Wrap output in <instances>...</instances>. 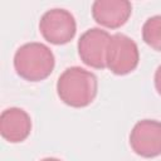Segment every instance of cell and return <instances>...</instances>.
<instances>
[{
  "instance_id": "1",
  "label": "cell",
  "mask_w": 161,
  "mask_h": 161,
  "mask_svg": "<svg viewBox=\"0 0 161 161\" xmlns=\"http://www.w3.org/2000/svg\"><path fill=\"white\" fill-rule=\"evenodd\" d=\"M98 91V80L94 73L80 68H67L58 78L57 93L65 104L82 108L91 104Z\"/></svg>"
},
{
  "instance_id": "2",
  "label": "cell",
  "mask_w": 161,
  "mask_h": 161,
  "mask_svg": "<svg viewBox=\"0 0 161 161\" xmlns=\"http://www.w3.org/2000/svg\"><path fill=\"white\" fill-rule=\"evenodd\" d=\"M55 58L49 47L43 43H25L14 54V68L18 75L29 82H39L50 75Z\"/></svg>"
},
{
  "instance_id": "3",
  "label": "cell",
  "mask_w": 161,
  "mask_h": 161,
  "mask_svg": "<svg viewBox=\"0 0 161 161\" xmlns=\"http://www.w3.org/2000/svg\"><path fill=\"white\" fill-rule=\"evenodd\" d=\"M138 62L140 52L135 40L121 33L111 35L106 64L112 73L117 75L128 74L137 68Z\"/></svg>"
},
{
  "instance_id": "4",
  "label": "cell",
  "mask_w": 161,
  "mask_h": 161,
  "mask_svg": "<svg viewBox=\"0 0 161 161\" xmlns=\"http://www.w3.org/2000/svg\"><path fill=\"white\" fill-rule=\"evenodd\" d=\"M39 30L47 42L55 45H62L74 38L77 23L70 11L55 8L45 11L42 15Z\"/></svg>"
},
{
  "instance_id": "5",
  "label": "cell",
  "mask_w": 161,
  "mask_h": 161,
  "mask_svg": "<svg viewBox=\"0 0 161 161\" xmlns=\"http://www.w3.org/2000/svg\"><path fill=\"white\" fill-rule=\"evenodd\" d=\"M111 35L101 28L86 30L78 40V54L84 64L96 69L107 67L106 57Z\"/></svg>"
},
{
  "instance_id": "6",
  "label": "cell",
  "mask_w": 161,
  "mask_h": 161,
  "mask_svg": "<svg viewBox=\"0 0 161 161\" xmlns=\"http://www.w3.org/2000/svg\"><path fill=\"white\" fill-rule=\"evenodd\" d=\"M130 145L142 157L152 158L161 155V122L156 119L138 121L131 133Z\"/></svg>"
},
{
  "instance_id": "7",
  "label": "cell",
  "mask_w": 161,
  "mask_h": 161,
  "mask_svg": "<svg viewBox=\"0 0 161 161\" xmlns=\"http://www.w3.org/2000/svg\"><path fill=\"white\" fill-rule=\"evenodd\" d=\"M132 5L127 0H96L92 4V16L102 26L117 29L131 16Z\"/></svg>"
},
{
  "instance_id": "8",
  "label": "cell",
  "mask_w": 161,
  "mask_h": 161,
  "mask_svg": "<svg viewBox=\"0 0 161 161\" xmlns=\"http://www.w3.org/2000/svg\"><path fill=\"white\" fill-rule=\"evenodd\" d=\"M31 131L30 116L19 107H10L0 114V133L11 143L23 142Z\"/></svg>"
},
{
  "instance_id": "9",
  "label": "cell",
  "mask_w": 161,
  "mask_h": 161,
  "mask_svg": "<svg viewBox=\"0 0 161 161\" xmlns=\"http://www.w3.org/2000/svg\"><path fill=\"white\" fill-rule=\"evenodd\" d=\"M142 39L148 47L161 52V15H153L143 23Z\"/></svg>"
},
{
  "instance_id": "10",
  "label": "cell",
  "mask_w": 161,
  "mask_h": 161,
  "mask_svg": "<svg viewBox=\"0 0 161 161\" xmlns=\"http://www.w3.org/2000/svg\"><path fill=\"white\" fill-rule=\"evenodd\" d=\"M155 88L157 91V93L161 96V64L157 67L156 72H155Z\"/></svg>"
},
{
  "instance_id": "11",
  "label": "cell",
  "mask_w": 161,
  "mask_h": 161,
  "mask_svg": "<svg viewBox=\"0 0 161 161\" xmlns=\"http://www.w3.org/2000/svg\"><path fill=\"white\" fill-rule=\"evenodd\" d=\"M40 161H62V160L55 158V157H47V158H43V160H40Z\"/></svg>"
}]
</instances>
